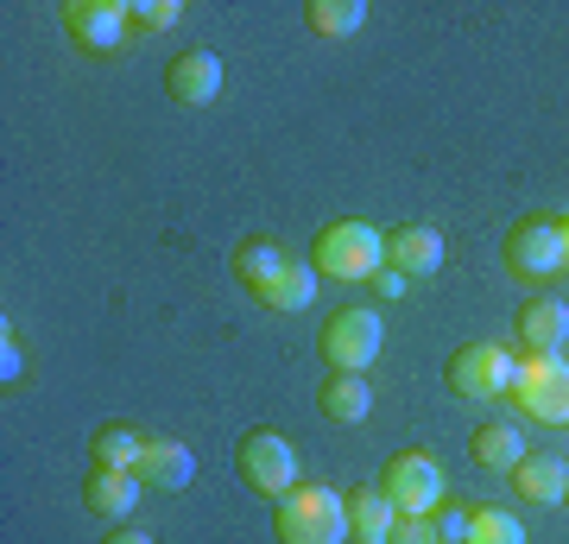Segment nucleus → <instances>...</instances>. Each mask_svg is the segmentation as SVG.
Segmentation results:
<instances>
[{
  "label": "nucleus",
  "mask_w": 569,
  "mask_h": 544,
  "mask_svg": "<svg viewBox=\"0 0 569 544\" xmlns=\"http://www.w3.org/2000/svg\"><path fill=\"white\" fill-rule=\"evenodd\" d=\"M272 532L279 544H348V494L323 482H298L272 501Z\"/></svg>",
  "instance_id": "1"
},
{
  "label": "nucleus",
  "mask_w": 569,
  "mask_h": 544,
  "mask_svg": "<svg viewBox=\"0 0 569 544\" xmlns=\"http://www.w3.org/2000/svg\"><path fill=\"white\" fill-rule=\"evenodd\" d=\"M310 266L317 279H336V285H373V273L387 266V235L367 222H329L310 247Z\"/></svg>",
  "instance_id": "2"
},
{
  "label": "nucleus",
  "mask_w": 569,
  "mask_h": 544,
  "mask_svg": "<svg viewBox=\"0 0 569 544\" xmlns=\"http://www.w3.org/2000/svg\"><path fill=\"white\" fill-rule=\"evenodd\" d=\"M512 279L526 285H550L569 273V241H563V216H519L507 228V247H500Z\"/></svg>",
  "instance_id": "3"
},
{
  "label": "nucleus",
  "mask_w": 569,
  "mask_h": 544,
  "mask_svg": "<svg viewBox=\"0 0 569 544\" xmlns=\"http://www.w3.org/2000/svg\"><path fill=\"white\" fill-rule=\"evenodd\" d=\"M323 362L336 374H367V367L380 362V348H387V323L380 310H367V304H342L336 317L323 323Z\"/></svg>",
  "instance_id": "4"
},
{
  "label": "nucleus",
  "mask_w": 569,
  "mask_h": 544,
  "mask_svg": "<svg viewBox=\"0 0 569 544\" xmlns=\"http://www.w3.org/2000/svg\"><path fill=\"white\" fill-rule=\"evenodd\" d=\"M443 380L456 399H512V386H519V355L500 343H468L449 355Z\"/></svg>",
  "instance_id": "5"
},
{
  "label": "nucleus",
  "mask_w": 569,
  "mask_h": 544,
  "mask_svg": "<svg viewBox=\"0 0 569 544\" xmlns=\"http://www.w3.org/2000/svg\"><path fill=\"white\" fill-rule=\"evenodd\" d=\"M234 463H241V482L253 487V494H266V501H279V494H291L298 487V449L284 444L279 431H247L241 444H234Z\"/></svg>",
  "instance_id": "6"
},
{
  "label": "nucleus",
  "mask_w": 569,
  "mask_h": 544,
  "mask_svg": "<svg viewBox=\"0 0 569 544\" xmlns=\"http://www.w3.org/2000/svg\"><path fill=\"white\" fill-rule=\"evenodd\" d=\"M512 399L531 424H569V362L563 355H519Z\"/></svg>",
  "instance_id": "7"
},
{
  "label": "nucleus",
  "mask_w": 569,
  "mask_h": 544,
  "mask_svg": "<svg viewBox=\"0 0 569 544\" xmlns=\"http://www.w3.org/2000/svg\"><path fill=\"white\" fill-rule=\"evenodd\" d=\"M380 487L392 494L399 513H437L443 506V463L430 456V449H399L380 475Z\"/></svg>",
  "instance_id": "8"
},
{
  "label": "nucleus",
  "mask_w": 569,
  "mask_h": 544,
  "mask_svg": "<svg viewBox=\"0 0 569 544\" xmlns=\"http://www.w3.org/2000/svg\"><path fill=\"white\" fill-rule=\"evenodd\" d=\"M63 32H70L82 51L108 58V51H121L127 32H133V7H127V0H70V7H63Z\"/></svg>",
  "instance_id": "9"
},
{
  "label": "nucleus",
  "mask_w": 569,
  "mask_h": 544,
  "mask_svg": "<svg viewBox=\"0 0 569 544\" xmlns=\"http://www.w3.org/2000/svg\"><path fill=\"white\" fill-rule=\"evenodd\" d=\"M569 343V304L557 291H531L519 304V355H563Z\"/></svg>",
  "instance_id": "10"
},
{
  "label": "nucleus",
  "mask_w": 569,
  "mask_h": 544,
  "mask_svg": "<svg viewBox=\"0 0 569 544\" xmlns=\"http://www.w3.org/2000/svg\"><path fill=\"white\" fill-rule=\"evenodd\" d=\"M222 58L216 51H178L171 70H164V96L183 101V108H209V101L222 96Z\"/></svg>",
  "instance_id": "11"
},
{
  "label": "nucleus",
  "mask_w": 569,
  "mask_h": 544,
  "mask_svg": "<svg viewBox=\"0 0 569 544\" xmlns=\"http://www.w3.org/2000/svg\"><path fill=\"white\" fill-rule=\"evenodd\" d=\"M133 475L146 482V494H183V487L197 482V456L178 437H146V456Z\"/></svg>",
  "instance_id": "12"
},
{
  "label": "nucleus",
  "mask_w": 569,
  "mask_h": 544,
  "mask_svg": "<svg viewBox=\"0 0 569 544\" xmlns=\"http://www.w3.org/2000/svg\"><path fill=\"white\" fill-rule=\"evenodd\" d=\"M146 501V482L133 468H89V482H82V506L96 513V520H133V506Z\"/></svg>",
  "instance_id": "13"
},
{
  "label": "nucleus",
  "mask_w": 569,
  "mask_h": 544,
  "mask_svg": "<svg viewBox=\"0 0 569 544\" xmlns=\"http://www.w3.org/2000/svg\"><path fill=\"white\" fill-rule=\"evenodd\" d=\"M387 266L392 273H406V279H430V273L443 266V235H437L430 222L387 228Z\"/></svg>",
  "instance_id": "14"
},
{
  "label": "nucleus",
  "mask_w": 569,
  "mask_h": 544,
  "mask_svg": "<svg viewBox=\"0 0 569 544\" xmlns=\"http://www.w3.org/2000/svg\"><path fill=\"white\" fill-rule=\"evenodd\" d=\"M512 494L519 501H538V506H563L569 494V463L563 456H550V449H526L519 463H512Z\"/></svg>",
  "instance_id": "15"
},
{
  "label": "nucleus",
  "mask_w": 569,
  "mask_h": 544,
  "mask_svg": "<svg viewBox=\"0 0 569 544\" xmlns=\"http://www.w3.org/2000/svg\"><path fill=\"white\" fill-rule=\"evenodd\" d=\"M392 525H399V506H392L387 487H348V538L355 544H387Z\"/></svg>",
  "instance_id": "16"
},
{
  "label": "nucleus",
  "mask_w": 569,
  "mask_h": 544,
  "mask_svg": "<svg viewBox=\"0 0 569 544\" xmlns=\"http://www.w3.org/2000/svg\"><path fill=\"white\" fill-rule=\"evenodd\" d=\"M284 266H291V254H284V241H272V235H247V241L234 247V279H241L253 298H266V291L279 285Z\"/></svg>",
  "instance_id": "17"
},
{
  "label": "nucleus",
  "mask_w": 569,
  "mask_h": 544,
  "mask_svg": "<svg viewBox=\"0 0 569 544\" xmlns=\"http://www.w3.org/2000/svg\"><path fill=\"white\" fill-rule=\"evenodd\" d=\"M317 405H323V418L336 424H367L373 418V380L367 374H329L317 386Z\"/></svg>",
  "instance_id": "18"
},
{
  "label": "nucleus",
  "mask_w": 569,
  "mask_h": 544,
  "mask_svg": "<svg viewBox=\"0 0 569 544\" xmlns=\"http://www.w3.org/2000/svg\"><path fill=\"white\" fill-rule=\"evenodd\" d=\"M468 456H475L481 468H493V475H512V463L526 456V437H519L512 418H488L475 437H468Z\"/></svg>",
  "instance_id": "19"
},
{
  "label": "nucleus",
  "mask_w": 569,
  "mask_h": 544,
  "mask_svg": "<svg viewBox=\"0 0 569 544\" xmlns=\"http://www.w3.org/2000/svg\"><path fill=\"white\" fill-rule=\"evenodd\" d=\"M146 437L152 431H140V424H96V437H89V456H96V468H140L146 456Z\"/></svg>",
  "instance_id": "20"
},
{
  "label": "nucleus",
  "mask_w": 569,
  "mask_h": 544,
  "mask_svg": "<svg viewBox=\"0 0 569 544\" xmlns=\"http://www.w3.org/2000/svg\"><path fill=\"white\" fill-rule=\"evenodd\" d=\"M260 304H266V310H284V317H298V310H310V304H317V266L291 254V266L279 273V285H272V291H266Z\"/></svg>",
  "instance_id": "21"
},
{
  "label": "nucleus",
  "mask_w": 569,
  "mask_h": 544,
  "mask_svg": "<svg viewBox=\"0 0 569 544\" xmlns=\"http://www.w3.org/2000/svg\"><path fill=\"white\" fill-rule=\"evenodd\" d=\"M361 20H367L361 0H310L305 7V26L317 32V39H355Z\"/></svg>",
  "instance_id": "22"
},
{
  "label": "nucleus",
  "mask_w": 569,
  "mask_h": 544,
  "mask_svg": "<svg viewBox=\"0 0 569 544\" xmlns=\"http://www.w3.org/2000/svg\"><path fill=\"white\" fill-rule=\"evenodd\" d=\"M468 544H526V525H519V513H507V506H475Z\"/></svg>",
  "instance_id": "23"
},
{
  "label": "nucleus",
  "mask_w": 569,
  "mask_h": 544,
  "mask_svg": "<svg viewBox=\"0 0 569 544\" xmlns=\"http://www.w3.org/2000/svg\"><path fill=\"white\" fill-rule=\"evenodd\" d=\"M127 7H133V26H146V32H171L183 20L178 0H127Z\"/></svg>",
  "instance_id": "24"
},
{
  "label": "nucleus",
  "mask_w": 569,
  "mask_h": 544,
  "mask_svg": "<svg viewBox=\"0 0 569 544\" xmlns=\"http://www.w3.org/2000/svg\"><path fill=\"white\" fill-rule=\"evenodd\" d=\"M387 544H443V538H437V520H430V513H399Z\"/></svg>",
  "instance_id": "25"
},
{
  "label": "nucleus",
  "mask_w": 569,
  "mask_h": 544,
  "mask_svg": "<svg viewBox=\"0 0 569 544\" xmlns=\"http://www.w3.org/2000/svg\"><path fill=\"white\" fill-rule=\"evenodd\" d=\"M430 520H437V538H443V544H468V525H475V513H468V506H449L443 501Z\"/></svg>",
  "instance_id": "26"
},
{
  "label": "nucleus",
  "mask_w": 569,
  "mask_h": 544,
  "mask_svg": "<svg viewBox=\"0 0 569 544\" xmlns=\"http://www.w3.org/2000/svg\"><path fill=\"white\" fill-rule=\"evenodd\" d=\"M0 343H7V348H0V380L13 386V380L26 374V355H20V336H13V323H0Z\"/></svg>",
  "instance_id": "27"
},
{
  "label": "nucleus",
  "mask_w": 569,
  "mask_h": 544,
  "mask_svg": "<svg viewBox=\"0 0 569 544\" xmlns=\"http://www.w3.org/2000/svg\"><path fill=\"white\" fill-rule=\"evenodd\" d=\"M406 273H392V266H380V273H373V291H380V298H406Z\"/></svg>",
  "instance_id": "28"
},
{
  "label": "nucleus",
  "mask_w": 569,
  "mask_h": 544,
  "mask_svg": "<svg viewBox=\"0 0 569 544\" xmlns=\"http://www.w3.org/2000/svg\"><path fill=\"white\" fill-rule=\"evenodd\" d=\"M102 544H152V538H146L140 525H114V532H108Z\"/></svg>",
  "instance_id": "29"
},
{
  "label": "nucleus",
  "mask_w": 569,
  "mask_h": 544,
  "mask_svg": "<svg viewBox=\"0 0 569 544\" xmlns=\"http://www.w3.org/2000/svg\"><path fill=\"white\" fill-rule=\"evenodd\" d=\"M563 241H569V216H563Z\"/></svg>",
  "instance_id": "30"
},
{
  "label": "nucleus",
  "mask_w": 569,
  "mask_h": 544,
  "mask_svg": "<svg viewBox=\"0 0 569 544\" xmlns=\"http://www.w3.org/2000/svg\"><path fill=\"white\" fill-rule=\"evenodd\" d=\"M563 501H569V494H563Z\"/></svg>",
  "instance_id": "31"
}]
</instances>
